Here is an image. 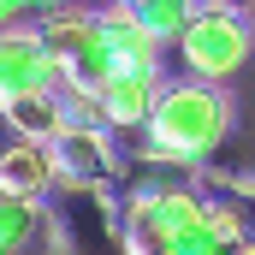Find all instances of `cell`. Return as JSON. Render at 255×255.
Returning <instances> with one entry per match:
<instances>
[{"label":"cell","instance_id":"1","mask_svg":"<svg viewBox=\"0 0 255 255\" xmlns=\"http://www.w3.org/2000/svg\"><path fill=\"white\" fill-rule=\"evenodd\" d=\"M232 130V101L220 83L208 77H184V83H166L160 101H154V119L142 130V160L148 166H208V154L226 142Z\"/></svg>","mask_w":255,"mask_h":255},{"label":"cell","instance_id":"2","mask_svg":"<svg viewBox=\"0 0 255 255\" xmlns=\"http://www.w3.org/2000/svg\"><path fill=\"white\" fill-rule=\"evenodd\" d=\"M178 54H184V71H190V77L226 83V77H232V71H244V60L255 54L250 12H232V6L208 0V6L190 18V30L178 36Z\"/></svg>","mask_w":255,"mask_h":255},{"label":"cell","instance_id":"3","mask_svg":"<svg viewBox=\"0 0 255 255\" xmlns=\"http://www.w3.org/2000/svg\"><path fill=\"white\" fill-rule=\"evenodd\" d=\"M65 71L36 42V24H18V30H0V113L18 101V95H42V89H60Z\"/></svg>","mask_w":255,"mask_h":255},{"label":"cell","instance_id":"4","mask_svg":"<svg viewBox=\"0 0 255 255\" xmlns=\"http://www.w3.org/2000/svg\"><path fill=\"white\" fill-rule=\"evenodd\" d=\"M54 160H60V184L83 196H101L119 178V154H113V130H60L54 136Z\"/></svg>","mask_w":255,"mask_h":255},{"label":"cell","instance_id":"5","mask_svg":"<svg viewBox=\"0 0 255 255\" xmlns=\"http://www.w3.org/2000/svg\"><path fill=\"white\" fill-rule=\"evenodd\" d=\"M160 60H119L113 83L101 89V107H107V130H148L154 119V101H160Z\"/></svg>","mask_w":255,"mask_h":255},{"label":"cell","instance_id":"6","mask_svg":"<svg viewBox=\"0 0 255 255\" xmlns=\"http://www.w3.org/2000/svg\"><path fill=\"white\" fill-rule=\"evenodd\" d=\"M60 184V160H54V142H30V136H12L0 148V190L12 196H42Z\"/></svg>","mask_w":255,"mask_h":255},{"label":"cell","instance_id":"7","mask_svg":"<svg viewBox=\"0 0 255 255\" xmlns=\"http://www.w3.org/2000/svg\"><path fill=\"white\" fill-rule=\"evenodd\" d=\"M196 190H202V214H208L226 238L255 244V178H208V184H196Z\"/></svg>","mask_w":255,"mask_h":255},{"label":"cell","instance_id":"8","mask_svg":"<svg viewBox=\"0 0 255 255\" xmlns=\"http://www.w3.org/2000/svg\"><path fill=\"white\" fill-rule=\"evenodd\" d=\"M89 36H95V12H42L36 18V42H42V54L60 65V71L77 60V48Z\"/></svg>","mask_w":255,"mask_h":255},{"label":"cell","instance_id":"9","mask_svg":"<svg viewBox=\"0 0 255 255\" xmlns=\"http://www.w3.org/2000/svg\"><path fill=\"white\" fill-rule=\"evenodd\" d=\"M12 136H30V142H54L65 130V107H60V89H42V95H18L6 113H0Z\"/></svg>","mask_w":255,"mask_h":255},{"label":"cell","instance_id":"10","mask_svg":"<svg viewBox=\"0 0 255 255\" xmlns=\"http://www.w3.org/2000/svg\"><path fill=\"white\" fill-rule=\"evenodd\" d=\"M48 226V208L36 196H12L0 190V255H24Z\"/></svg>","mask_w":255,"mask_h":255},{"label":"cell","instance_id":"11","mask_svg":"<svg viewBox=\"0 0 255 255\" xmlns=\"http://www.w3.org/2000/svg\"><path fill=\"white\" fill-rule=\"evenodd\" d=\"M113 71H119V60H113V48H107V36H101V12H95V36L77 48V60L65 65V89L101 95V89L113 83Z\"/></svg>","mask_w":255,"mask_h":255},{"label":"cell","instance_id":"12","mask_svg":"<svg viewBox=\"0 0 255 255\" xmlns=\"http://www.w3.org/2000/svg\"><path fill=\"white\" fill-rule=\"evenodd\" d=\"M101 36H107L113 60H160V42L136 24L130 6H107V12H101Z\"/></svg>","mask_w":255,"mask_h":255},{"label":"cell","instance_id":"13","mask_svg":"<svg viewBox=\"0 0 255 255\" xmlns=\"http://www.w3.org/2000/svg\"><path fill=\"white\" fill-rule=\"evenodd\" d=\"M208 0H130V12H136V24L166 48V42H178L184 30H190V18L202 12Z\"/></svg>","mask_w":255,"mask_h":255},{"label":"cell","instance_id":"14","mask_svg":"<svg viewBox=\"0 0 255 255\" xmlns=\"http://www.w3.org/2000/svg\"><path fill=\"white\" fill-rule=\"evenodd\" d=\"M42 12H48V0H0V30H18L24 18L36 24Z\"/></svg>","mask_w":255,"mask_h":255},{"label":"cell","instance_id":"15","mask_svg":"<svg viewBox=\"0 0 255 255\" xmlns=\"http://www.w3.org/2000/svg\"><path fill=\"white\" fill-rule=\"evenodd\" d=\"M220 6H232V12H255V0H220Z\"/></svg>","mask_w":255,"mask_h":255},{"label":"cell","instance_id":"16","mask_svg":"<svg viewBox=\"0 0 255 255\" xmlns=\"http://www.w3.org/2000/svg\"><path fill=\"white\" fill-rule=\"evenodd\" d=\"M244 255H255V244H244Z\"/></svg>","mask_w":255,"mask_h":255},{"label":"cell","instance_id":"17","mask_svg":"<svg viewBox=\"0 0 255 255\" xmlns=\"http://www.w3.org/2000/svg\"><path fill=\"white\" fill-rule=\"evenodd\" d=\"M48 6H65V0H48Z\"/></svg>","mask_w":255,"mask_h":255}]
</instances>
